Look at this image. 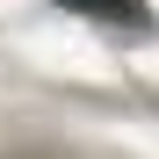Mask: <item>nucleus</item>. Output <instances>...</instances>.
Instances as JSON below:
<instances>
[{"mask_svg":"<svg viewBox=\"0 0 159 159\" xmlns=\"http://www.w3.org/2000/svg\"><path fill=\"white\" fill-rule=\"evenodd\" d=\"M58 7L87 15V22H109V29H152V7L145 0H58Z\"/></svg>","mask_w":159,"mask_h":159,"instance_id":"1","label":"nucleus"}]
</instances>
